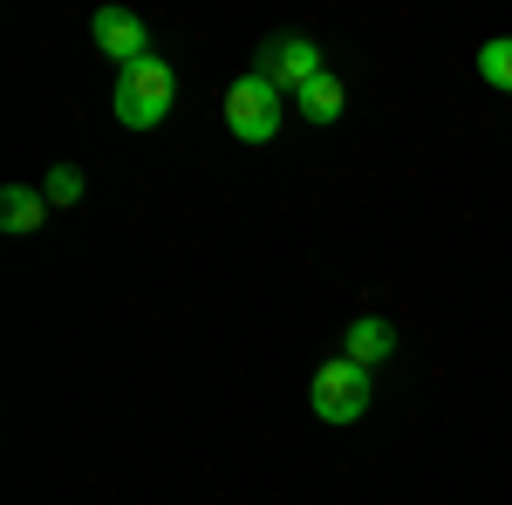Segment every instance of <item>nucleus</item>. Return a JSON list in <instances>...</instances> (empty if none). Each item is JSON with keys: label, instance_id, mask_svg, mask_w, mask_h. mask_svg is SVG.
I'll return each instance as SVG.
<instances>
[{"label": "nucleus", "instance_id": "1", "mask_svg": "<svg viewBox=\"0 0 512 505\" xmlns=\"http://www.w3.org/2000/svg\"><path fill=\"white\" fill-rule=\"evenodd\" d=\"M171 103H178V76H171V62H164V55H144V62L117 69L110 110H117L123 130H158V123L171 117Z\"/></svg>", "mask_w": 512, "mask_h": 505}, {"label": "nucleus", "instance_id": "2", "mask_svg": "<svg viewBox=\"0 0 512 505\" xmlns=\"http://www.w3.org/2000/svg\"><path fill=\"white\" fill-rule=\"evenodd\" d=\"M280 117H287V96H280L260 69H246V76L226 89V130H233L239 144H274Z\"/></svg>", "mask_w": 512, "mask_h": 505}, {"label": "nucleus", "instance_id": "3", "mask_svg": "<svg viewBox=\"0 0 512 505\" xmlns=\"http://www.w3.org/2000/svg\"><path fill=\"white\" fill-rule=\"evenodd\" d=\"M369 396H376V383H369V369H362V362H349V355L321 362L315 383H308V403H315L321 424H355V417L369 410Z\"/></svg>", "mask_w": 512, "mask_h": 505}, {"label": "nucleus", "instance_id": "4", "mask_svg": "<svg viewBox=\"0 0 512 505\" xmlns=\"http://www.w3.org/2000/svg\"><path fill=\"white\" fill-rule=\"evenodd\" d=\"M253 69L274 82L280 96H301V89H308V82H315L328 62H321V48H315L308 35H274L267 48H260V62H253Z\"/></svg>", "mask_w": 512, "mask_h": 505}, {"label": "nucleus", "instance_id": "5", "mask_svg": "<svg viewBox=\"0 0 512 505\" xmlns=\"http://www.w3.org/2000/svg\"><path fill=\"white\" fill-rule=\"evenodd\" d=\"M89 35H96V48H103L117 69H130V62H144V55H151V28H144L130 7H96Z\"/></svg>", "mask_w": 512, "mask_h": 505}, {"label": "nucleus", "instance_id": "6", "mask_svg": "<svg viewBox=\"0 0 512 505\" xmlns=\"http://www.w3.org/2000/svg\"><path fill=\"white\" fill-rule=\"evenodd\" d=\"M342 355H349V362H362V369H376V362H390V355H396V328L383 321V314H362V321H349Z\"/></svg>", "mask_w": 512, "mask_h": 505}, {"label": "nucleus", "instance_id": "7", "mask_svg": "<svg viewBox=\"0 0 512 505\" xmlns=\"http://www.w3.org/2000/svg\"><path fill=\"white\" fill-rule=\"evenodd\" d=\"M48 212H55V205H48L35 185H7V192H0V226H7L14 239L41 233V226H48Z\"/></svg>", "mask_w": 512, "mask_h": 505}, {"label": "nucleus", "instance_id": "8", "mask_svg": "<svg viewBox=\"0 0 512 505\" xmlns=\"http://www.w3.org/2000/svg\"><path fill=\"white\" fill-rule=\"evenodd\" d=\"M342 103H349V89H342V76H335V69H321V76L294 96V110H301L308 123H335V117H342Z\"/></svg>", "mask_w": 512, "mask_h": 505}, {"label": "nucleus", "instance_id": "9", "mask_svg": "<svg viewBox=\"0 0 512 505\" xmlns=\"http://www.w3.org/2000/svg\"><path fill=\"white\" fill-rule=\"evenodd\" d=\"M478 76L512 96V35H499V41H485V48H478Z\"/></svg>", "mask_w": 512, "mask_h": 505}, {"label": "nucleus", "instance_id": "10", "mask_svg": "<svg viewBox=\"0 0 512 505\" xmlns=\"http://www.w3.org/2000/svg\"><path fill=\"white\" fill-rule=\"evenodd\" d=\"M41 198H48V205H82V171L76 164H55L48 185H41Z\"/></svg>", "mask_w": 512, "mask_h": 505}]
</instances>
